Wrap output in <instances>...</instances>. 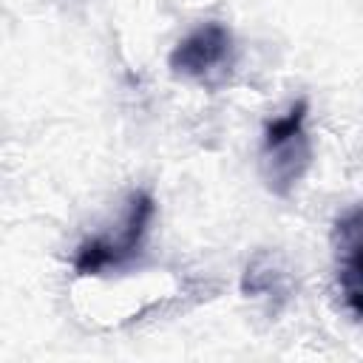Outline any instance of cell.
<instances>
[{"label":"cell","instance_id":"7a4b0ae2","mask_svg":"<svg viewBox=\"0 0 363 363\" xmlns=\"http://www.w3.org/2000/svg\"><path fill=\"white\" fill-rule=\"evenodd\" d=\"M156 216V201L147 190H133L125 201V213L119 218L116 233H99L85 238L74 252V269L77 275H102L108 269H119L130 264L150 233Z\"/></svg>","mask_w":363,"mask_h":363},{"label":"cell","instance_id":"277c9868","mask_svg":"<svg viewBox=\"0 0 363 363\" xmlns=\"http://www.w3.org/2000/svg\"><path fill=\"white\" fill-rule=\"evenodd\" d=\"M335 275L346 309L363 320V204L346 210L332 227Z\"/></svg>","mask_w":363,"mask_h":363},{"label":"cell","instance_id":"5b68a950","mask_svg":"<svg viewBox=\"0 0 363 363\" xmlns=\"http://www.w3.org/2000/svg\"><path fill=\"white\" fill-rule=\"evenodd\" d=\"M241 292L247 298H264L278 309L292 295V275L275 252H258L241 275Z\"/></svg>","mask_w":363,"mask_h":363},{"label":"cell","instance_id":"3957f363","mask_svg":"<svg viewBox=\"0 0 363 363\" xmlns=\"http://www.w3.org/2000/svg\"><path fill=\"white\" fill-rule=\"evenodd\" d=\"M233 60H235L233 31L218 20H207V23H199L173 45L167 65L176 77L216 85L227 77V71L233 68Z\"/></svg>","mask_w":363,"mask_h":363},{"label":"cell","instance_id":"6da1fadb","mask_svg":"<svg viewBox=\"0 0 363 363\" xmlns=\"http://www.w3.org/2000/svg\"><path fill=\"white\" fill-rule=\"evenodd\" d=\"M306 116H309V102L298 99L289 105L286 113L264 125L258 170L264 187L278 199H289L303 182L306 170L312 167V139L306 130Z\"/></svg>","mask_w":363,"mask_h":363}]
</instances>
